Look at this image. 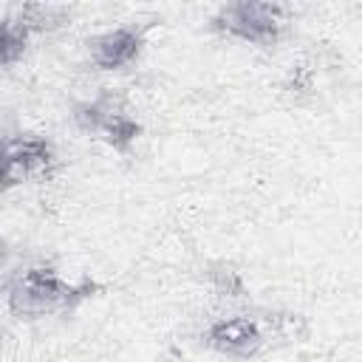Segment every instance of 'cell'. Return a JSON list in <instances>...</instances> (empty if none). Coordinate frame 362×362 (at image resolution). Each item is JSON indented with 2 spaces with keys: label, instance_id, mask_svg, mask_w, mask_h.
Instances as JSON below:
<instances>
[{
  "label": "cell",
  "instance_id": "8992f818",
  "mask_svg": "<svg viewBox=\"0 0 362 362\" xmlns=\"http://www.w3.org/2000/svg\"><path fill=\"white\" fill-rule=\"evenodd\" d=\"M141 48H144V28H139V25L110 28V31L96 34L88 42L90 62L102 71H119V68L136 62Z\"/></svg>",
  "mask_w": 362,
  "mask_h": 362
},
{
  "label": "cell",
  "instance_id": "6da1fadb",
  "mask_svg": "<svg viewBox=\"0 0 362 362\" xmlns=\"http://www.w3.org/2000/svg\"><path fill=\"white\" fill-rule=\"evenodd\" d=\"M99 291L102 283H96L93 277L65 280L51 266H31L11 280L6 305L17 320H42L54 314H68Z\"/></svg>",
  "mask_w": 362,
  "mask_h": 362
},
{
  "label": "cell",
  "instance_id": "5b68a950",
  "mask_svg": "<svg viewBox=\"0 0 362 362\" xmlns=\"http://www.w3.org/2000/svg\"><path fill=\"white\" fill-rule=\"evenodd\" d=\"M204 345L229 359H252L266 348V331L252 317H218L206 325Z\"/></svg>",
  "mask_w": 362,
  "mask_h": 362
},
{
  "label": "cell",
  "instance_id": "52a82bcc",
  "mask_svg": "<svg viewBox=\"0 0 362 362\" xmlns=\"http://www.w3.org/2000/svg\"><path fill=\"white\" fill-rule=\"evenodd\" d=\"M31 28L23 23L20 14H6L0 17V68H8L23 59L28 51Z\"/></svg>",
  "mask_w": 362,
  "mask_h": 362
},
{
  "label": "cell",
  "instance_id": "3957f363",
  "mask_svg": "<svg viewBox=\"0 0 362 362\" xmlns=\"http://www.w3.org/2000/svg\"><path fill=\"white\" fill-rule=\"evenodd\" d=\"M71 116L82 133L102 139L116 153H127L141 136V122L130 116L122 99L110 90H102L99 96L85 99V102H76Z\"/></svg>",
  "mask_w": 362,
  "mask_h": 362
},
{
  "label": "cell",
  "instance_id": "ba28073f",
  "mask_svg": "<svg viewBox=\"0 0 362 362\" xmlns=\"http://www.w3.org/2000/svg\"><path fill=\"white\" fill-rule=\"evenodd\" d=\"M23 17V23L34 31H48V28H57L62 20H65V8L62 6H23L17 11Z\"/></svg>",
  "mask_w": 362,
  "mask_h": 362
},
{
  "label": "cell",
  "instance_id": "7a4b0ae2",
  "mask_svg": "<svg viewBox=\"0 0 362 362\" xmlns=\"http://www.w3.org/2000/svg\"><path fill=\"white\" fill-rule=\"evenodd\" d=\"M288 23V6L283 3H260V0H235L218 6V11L209 17V28L243 40L252 45H274L283 37V28Z\"/></svg>",
  "mask_w": 362,
  "mask_h": 362
},
{
  "label": "cell",
  "instance_id": "277c9868",
  "mask_svg": "<svg viewBox=\"0 0 362 362\" xmlns=\"http://www.w3.org/2000/svg\"><path fill=\"white\" fill-rule=\"evenodd\" d=\"M54 161H57V147L45 136L17 133L0 139V192L45 175L54 167Z\"/></svg>",
  "mask_w": 362,
  "mask_h": 362
},
{
  "label": "cell",
  "instance_id": "30bf717a",
  "mask_svg": "<svg viewBox=\"0 0 362 362\" xmlns=\"http://www.w3.org/2000/svg\"><path fill=\"white\" fill-rule=\"evenodd\" d=\"M0 345H3V328H0Z\"/></svg>",
  "mask_w": 362,
  "mask_h": 362
},
{
  "label": "cell",
  "instance_id": "9c48e42d",
  "mask_svg": "<svg viewBox=\"0 0 362 362\" xmlns=\"http://www.w3.org/2000/svg\"><path fill=\"white\" fill-rule=\"evenodd\" d=\"M0 257H3V238H0Z\"/></svg>",
  "mask_w": 362,
  "mask_h": 362
}]
</instances>
